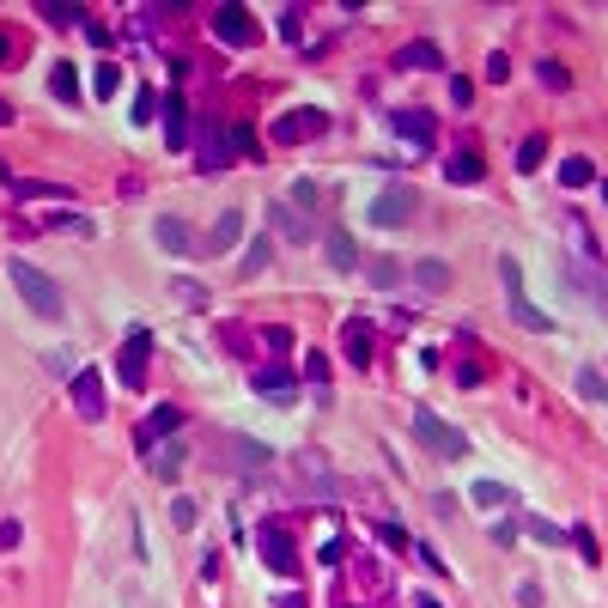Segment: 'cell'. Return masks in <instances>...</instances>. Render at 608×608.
<instances>
[{"instance_id": "obj_1", "label": "cell", "mask_w": 608, "mask_h": 608, "mask_svg": "<svg viewBox=\"0 0 608 608\" xmlns=\"http://www.w3.org/2000/svg\"><path fill=\"white\" fill-rule=\"evenodd\" d=\"M6 274H12V286H19V299L31 304V316H43V323H62V286L49 280L43 268H31V262H6Z\"/></svg>"}, {"instance_id": "obj_2", "label": "cell", "mask_w": 608, "mask_h": 608, "mask_svg": "<svg viewBox=\"0 0 608 608\" xmlns=\"http://www.w3.org/2000/svg\"><path fill=\"white\" fill-rule=\"evenodd\" d=\"M499 286H505V304L511 316H517V329H530V335H547L554 329V316H541L530 292H523V268H517V256H499Z\"/></svg>"}, {"instance_id": "obj_3", "label": "cell", "mask_w": 608, "mask_h": 608, "mask_svg": "<svg viewBox=\"0 0 608 608\" xmlns=\"http://www.w3.org/2000/svg\"><path fill=\"white\" fill-rule=\"evenodd\" d=\"M414 432L426 439V450H439L444 463H463V456H469V439H463L456 426H444L432 407H414Z\"/></svg>"}, {"instance_id": "obj_4", "label": "cell", "mask_w": 608, "mask_h": 608, "mask_svg": "<svg viewBox=\"0 0 608 608\" xmlns=\"http://www.w3.org/2000/svg\"><path fill=\"white\" fill-rule=\"evenodd\" d=\"M366 213H372V226L396 232V226H407V219L420 213V195H414V189H402V183H390V189H377V195H372V207H366Z\"/></svg>"}, {"instance_id": "obj_5", "label": "cell", "mask_w": 608, "mask_h": 608, "mask_svg": "<svg viewBox=\"0 0 608 608\" xmlns=\"http://www.w3.org/2000/svg\"><path fill=\"white\" fill-rule=\"evenodd\" d=\"M256 547H262V560H268V572H280V578H299V572H304L299 547H292V536H286L280 523H256Z\"/></svg>"}, {"instance_id": "obj_6", "label": "cell", "mask_w": 608, "mask_h": 608, "mask_svg": "<svg viewBox=\"0 0 608 608\" xmlns=\"http://www.w3.org/2000/svg\"><path fill=\"white\" fill-rule=\"evenodd\" d=\"M195 165H201L207 177H219V170L232 165V135H226V122H213V116L201 122V140H195Z\"/></svg>"}, {"instance_id": "obj_7", "label": "cell", "mask_w": 608, "mask_h": 608, "mask_svg": "<svg viewBox=\"0 0 608 608\" xmlns=\"http://www.w3.org/2000/svg\"><path fill=\"white\" fill-rule=\"evenodd\" d=\"M316 135H329V116L323 110H286L274 122V146H299V140H316Z\"/></svg>"}, {"instance_id": "obj_8", "label": "cell", "mask_w": 608, "mask_h": 608, "mask_svg": "<svg viewBox=\"0 0 608 608\" xmlns=\"http://www.w3.org/2000/svg\"><path fill=\"white\" fill-rule=\"evenodd\" d=\"M213 37L232 43V49H250V43H256V19H250L237 0H226V6H213Z\"/></svg>"}, {"instance_id": "obj_9", "label": "cell", "mask_w": 608, "mask_h": 608, "mask_svg": "<svg viewBox=\"0 0 608 608\" xmlns=\"http://www.w3.org/2000/svg\"><path fill=\"white\" fill-rule=\"evenodd\" d=\"M146 359H152V329H135V335L122 341V359H116V372H122V383H128V390H140V383H146Z\"/></svg>"}, {"instance_id": "obj_10", "label": "cell", "mask_w": 608, "mask_h": 608, "mask_svg": "<svg viewBox=\"0 0 608 608\" xmlns=\"http://www.w3.org/2000/svg\"><path fill=\"white\" fill-rule=\"evenodd\" d=\"M0 189L12 201H68L62 183H43V177H12V165H0Z\"/></svg>"}, {"instance_id": "obj_11", "label": "cell", "mask_w": 608, "mask_h": 608, "mask_svg": "<svg viewBox=\"0 0 608 608\" xmlns=\"http://www.w3.org/2000/svg\"><path fill=\"white\" fill-rule=\"evenodd\" d=\"M250 390H256V396H274V402H292L299 372H292V366H256V372H250Z\"/></svg>"}, {"instance_id": "obj_12", "label": "cell", "mask_w": 608, "mask_h": 608, "mask_svg": "<svg viewBox=\"0 0 608 608\" xmlns=\"http://www.w3.org/2000/svg\"><path fill=\"white\" fill-rule=\"evenodd\" d=\"M73 407H79V420H103V372H73Z\"/></svg>"}, {"instance_id": "obj_13", "label": "cell", "mask_w": 608, "mask_h": 608, "mask_svg": "<svg viewBox=\"0 0 608 608\" xmlns=\"http://www.w3.org/2000/svg\"><path fill=\"white\" fill-rule=\"evenodd\" d=\"M341 353H347V366H372V323L366 316L341 323Z\"/></svg>"}, {"instance_id": "obj_14", "label": "cell", "mask_w": 608, "mask_h": 608, "mask_svg": "<svg viewBox=\"0 0 608 608\" xmlns=\"http://www.w3.org/2000/svg\"><path fill=\"white\" fill-rule=\"evenodd\" d=\"M183 426V407L177 402H159L152 414H146V426H140V450H152V439H170Z\"/></svg>"}, {"instance_id": "obj_15", "label": "cell", "mask_w": 608, "mask_h": 608, "mask_svg": "<svg viewBox=\"0 0 608 608\" xmlns=\"http://www.w3.org/2000/svg\"><path fill=\"white\" fill-rule=\"evenodd\" d=\"M152 232H159V243H165L170 256H195V250H207L201 237L189 232V226H183V219H170V213H165V219H159V226H152Z\"/></svg>"}, {"instance_id": "obj_16", "label": "cell", "mask_w": 608, "mask_h": 608, "mask_svg": "<svg viewBox=\"0 0 608 608\" xmlns=\"http://www.w3.org/2000/svg\"><path fill=\"white\" fill-rule=\"evenodd\" d=\"M414 68H426V73H439V68H444V55H439V43H402V49H396V73H414Z\"/></svg>"}, {"instance_id": "obj_17", "label": "cell", "mask_w": 608, "mask_h": 608, "mask_svg": "<svg viewBox=\"0 0 608 608\" xmlns=\"http://www.w3.org/2000/svg\"><path fill=\"white\" fill-rule=\"evenodd\" d=\"M299 487H310V493H323V499H335L341 481L329 469H323V456H299Z\"/></svg>"}, {"instance_id": "obj_18", "label": "cell", "mask_w": 608, "mask_h": 608, "mask_svg": "<svg viewBox=\"0 0 608 608\" xmlns=\"http://www.w3.org/2000/svg\"><path fill=\"white\" fill-rule=\"evenodd\" d=\"M390 122H396V135H407L414 146H420V152L432 146V116H426V110H396Z\"/></svg>"}, {"instance_id": "obj_19", "label": "cell", "mask_w": 608, "mask_h": 608, "mask_svg": "<svg viewBox=\"0 0 608 608\" xmlns=\"http://www.w3.org/2000/svg\"><path fill=\"white\" fill-rule=\"evenodd\" d=\"M159 110H165V140H170V146H183V140H189V110H183V92H165Z\"/></svg>"}, {"instance_id": "obj_20", "label": "cell", "mask_w": 608, "mask_h": 608, "mask_svg": "<svg viewBox=\"0 0 608 608\" xmlns=\"http://www.w3.org/2000/svg\"><path fill=\"white\" fill-rule=\"evenodd\" d=\"M237 237H243V213L226 207V213H219V226H213V237H207V256H213V250H232Z\"/></svg>"}, {"instance_id": "obj_21", "label": "cell", "mask_w": 608, "mask_h": 608, "mask_svg": "<svg viewBox=\"0 0 608 608\" xmlns=\"http://www.w3.org/2000/svg\"><path fill=\"white\" fill-rule=\"evenodd\" d=\"M274 226H280V237H292V243H310V219H299L292 201H274Z\"/></svg>"}, {"instance_id": "obj_22", "label": "cell", "mask_w": 608, "mask_h": 608, "mask_svg": "<svg viewBox=\"0 0 608 608\" xmlns=\"http://www.w3.org/2000/svg\"><path fill=\"white\" fill-rule=\"evenodd\" d=\"M323 250H329V262H335L341 274L359 268V250H353V237H347V232H329V237H323Z\"/></svg>"}, {"instance_id": "obj_23", "label": "cell", "mask_w": 608, "mask_h": 608, "mask_svg": "<svg viewBox=\"0 0 608 608\" xmlns=\"http://www.w3.org/2000/svg\"><path fill=\"white\" fill-rule=\"evenodd\" d=\"M49 92L62 103H73L79 98V68H73V62H55V68H49Z\"/></svg>"}, {"instance_id": "obj_24", "label": "cell", "mask_w": 608, "mask_h": 608, "mask_svg": "<svg viewBox=\"0 0 608 608\" xmlns=\"http://www.w3.org/2000/svg\"><path fill=\"white\" fill-rule=\"evenodd\" d=\"M183 463H189V450H183V444H165V450H159L146 469L159 474V481H177V474H183Z\"/></svg>"}, {"instance_id": "obj_25", "label": "cell", "mask_w": 608, "mask_h": 608, "mask_svg": "<svg viewBox=\"0 0 608 608\" xmlns=\"http://www.w3.org/2000/svg\"><path fill=\"white\" fill-rule=\"evenodd\" d=\"M444 177H450V183H481L487 165H481V152H456V159L444 165Z\"/></svg>"}, {"instance_id": "obj_26", "label": "cell", "mask_w": 608, "mask_h": 608, "mask_svg": "<svg viewBox=\"0 0 608 608\" xmlns=\"http://www.w3.org/2000/svg\"><path fill=\"white\" fill-rule=\"evenodd\" d=\"M414 280H420L426 292H444V286H450V268H444L439 256H426V262H414Z\"/></svg>"}, {"instance_id": "obj_27", "label": "cell", "mask_w": 608, "mask_h": 608, "mask_svg": "<svg viewBox=\"0 0 608 608\" xmlns=\"http://www.w3.org/2000/svg\"><path fill=\"white\" fill-rule=\"evenodd\" d=\"M43 232H68V237H92V219H86V213H55V219H43Z\"/></svg>"}, {"instance_id": "obj_28", "label": "cell", "mask_w": 608, "mask_h": 608, "mask_svg": "<svg viewBox=\"0 0 608 608\" xmlns=\"http://www.w3.org/2000/svg\"><path fill=\"white\" fill-rule=\"evenodd\" d=\"M560 183H566V189H590V183H596V165H590V159H566V165H560Z\"/></svg>"}, {"instance_id": "obj_29", "label": "cell", "mask_w": 608, "mask_h": 608, "mask_svg": "<svg viewBox=\"0 0 608 608\" xmlns=\"http://www.w3.org/2000/svg\"><path fill=\"white\" fill-rule=\"evenodd\" d=\"M92 92H98V98L110 103V98H116V92H122V68H116V62H103V68L92 73Z\"/></svg>"}, {"instance_id": "obj_30", "label": "cell", "mask_w": 608, "mask_h": 608, "mask_svg": "<svg viewBox=\"0 0 608 608\" xmlns=\"http://www.w3.org/2000/svg\"><path fill=\"white\" fill-rule=\"evenodd\" d=\"M541 159H547V135H530L523 146H517V170H536Z\"/></svg>"}, {"instance_id": "obj_31", "label": "cell", "mask_w": 608, "mask_h": 608, "mask_svg": "<svg viewBox=\"0 0 608 608\" xmlns=\"http://www.w3.org/2000/svg\"><path fill=\"white\" fill-rule=\"evenodd\" d=\"M469 499H474V505H487V511H493V505H511V493L499 487V481H474V493H469Z\"/></svg>"}, {"instance_id": "obj_32", "label": "cell", "mask_w": 608, "mask_h": 608, "mask_svg": "<svg viewBox=\"0 0 608 608\" xmlns=\"http://www.w3.org/2000/svg\"><path fill=\"white\" fill-rule=\"evenodd\" d=\"M268 256H274V243H268V237H256V243L243 250V274H262V268H268Z\"/></svg>"}, {"instance_id": "obj_33", "label": "cell", "mask_w": 608, "mask_h": 608, "mask_svg": "<svg viewBox=\"0 0 608 608\" xmlns=\"http://www.w3.org/2000/svg\"><path fill=\"white\" fill-rule=\"evenodd\" d=\"M304 377H310L316 396H323V390H329V359H323V353H304Z\"/></svg>"}, {"instance_id": "obj_34", "label": "cell", "mask_w": 608, "mask_h": 608, "mask_svg": "<svg viewBox=\"0 0 608 608\" xmlns=\"http://www.w3.org/2000/svg\"><path fill=\"white\" fill-rule=\"evenodd\" d=\"M572 547L590 560V566H596V530H590V523H572Z\"/></svg>"}, {"instance_id": "obj_35", "label": "cell", "mask_w": 608, "mask_h": 608, "mask_svg": "<svg viewBox=\"0 0 608 608\" xmlns=\"http://www.w3.org/2000/svg\"><path fill=\"white\" fill-rule=\"evenodd\" d=\"M366 274H372V286H396V280H402V268H396L390 256H377V262H372Z\"/></svg>"}, {"instance_id": "obj_36", "label": "cell", "mask_w": 608, "mask_h": 608, "mask_svg": "<svg viewBox=\"0 0 608 608\" xmlns=\"http://www.w3.org/2000/svg\"><path fill=\"white\" fill-rule=\"evenodd\" d=\"M541 86H554V92H566V86H572V73H566V68H560V62H541Z\"/></svg>"}, {"instance_id": "obj_37", "label": "cell", "mask_w": 608, "mask_h": 608, "mask_svg": "<svg viewBox=\"0 0 608 608\" xmlns=\"http://www.w3.org/2000/svg\"><path fill=\"white\" fill-rule=\"evenodd\" d=\"M578 396H596V402H603V396H608V377L603 372H578Z\"/></svg>"}, {"instance_id": "obj_38", "label": "cell", "mask_w": 608, "mask_h": 608, "mask_svg": "<svg viewBox=\"0 0 608 608\" xmlns=\"http://www.w3.org/2000/svg\"><path fill=\"white\" fill-rule=\"evenodd\" d=\"M280 37H286V43H299V37H304V12H299V6L280 12Z\"/></svg>"}, {"instance_id": "obj_39", "label": "cell", "mask_w": 608, "mask_h": 608, "mask_svg": "<svg viewBox=\"0 0 608 608\" xmlns=\"http://www.w3.org/2000/svg\"><path fill=\"white\" fill-rule=\"evenodd\" d=\"M262 341H268L274 353H292V329H286V323H268V329H262Z\"/></svg>"}, {"instance_id": "obj_40", "label": "cell", "mask_w": 608, "mask_h": 608, "mask_svg": "<svg viewBox=\"0 0 608 608\" xmlns=\"http://www.w3.org/2000/svg\"><path fill=\"white\" fill-rule=\"evenodd\" d=\"M170 523H177V530H195V505H189V499H170Z\"/></svg>"}, {"instance_id": "obj_41", "label": "cell", "mask_w": 608, "mask_h": 608, "mask_svg": "<svg viewBox=\"0 0 608 608\" xmlns=\"http://www.w3.org/2000/svg\"><path fill=\"white\" fill-rule=\"evenodd\" d=\"M523 530H530V536H536V541H560V530H554L547 517H523Z\"/></svg>"}, {"instance_id": "obj_42", "label": "cell", "mask_w": 608, "mask_h": 608, "mask_svg": "<svg viewBox=\"0 0 608 608\" xmlns=\"http://www.w3.org/2000/svg\"><path fill=\"white\" fill-rule=\"evenodd\" d=\"M377 536H383V547H396V554L407 547V530H396V523H377Z\"/></svg>"}, {"instance_id": "obj_43", "label": "cell", "mask_w": 608, "mask_h": 608, "mask_svg": "<svg viewBox=\"0 0 608 608\" xmlns=\"http://www.w3.org/2000/svg\"><path fill=\"white\" fill-rule=\"evenodd\" d=\"M226 135H232V152H256V135L250 128H226Z\"/></svg>"}, {"instance_id": "obj_44", "label": "cell", "mask_w": 608, "mask_h": 608, "mask_svg": "<svg viewBox=\"0 0 608 608\" xmlns=\"http://www.w3.org/2000/svg\"><path fill=\"white\" fill-rule=\"evenodd\" d=\"M505 73H511V62H505V55H487V79H493V86H499Z\"/></svg>"}, {"instance_id": "obj_45", "label": "cell", "mask_w": 608, "mask_h": 608, "mask_svg": "<svg viewBox=\"0 0 608 608\" xmlns=\"http://www.w3.org/2000/svg\"><path fill=\"white\" fill-rule=\"evenodd\" d=\"M135 122H152V92H135Z\"/></svg>"}, {"instance_id": "obj_46", "label": "cell", "mask_w": 608, "mask_h": 608, "mask_svg": "<svg viewBox=\"0 0 608 608\" xmlns=\"http://www.w3.org/2000/svg\"><path fill=\"white\" fill-rule=\"evenodd\" d=\"M292 207H304V213H310V207H316V189H310V183H299V189H292Z\"/></svg>"}, {"instance_id": "obj_47", "label": "cell", "mask_w": 608, "mask_h": 608, "mask_svg": "<svg viewBox=\"0 0 608 608\" xmlns=\"http://www.w3.org/2000/svg\"><path fill=\"white\" fill-rule=\"evenodd\" d=\"M86 37H92L98 49H110V43H116V31H110V25H86Z\"/></svg>"}, {"instance_id": "obj_48", "label": "cell", "mask_w": 608, "mask_h": 608, "mask_svg": "<svg viewBox=\"0 0 608 608\" xmlns=\"http://www.w3.org/2000/svg\"><path fill=\"white\" fill-rule=\"evenodd\" d=\"M19 536H25L19 523H0V547H19Z\"/></svg>"}, {"instance_id": "obj_49", "label": "cell", "mask_w": 608, "mask_h": 608, "mask_svg": "<svg viewBox=\"0 0 608 608\" xmlns=\"http://www.w3.org/2000/svg\"><path fill=\"white\" fill-rule=\"evenodd\" d=\"M414 608H444L439 596H426V590H420V596H414Z\"/></svg>"}, {"instance_id": "obj_50", "label": "cell", "mask_w": 608, "mask_h": 608, "mask_svg": "<svg viewBox=\"0 0 608 608\" xmlns=\"http://www.w3.org/2000/svg\"><path fill=\"white\" fill-rule=\"evenodd\" d=\"M6 62H12V43H6V31H0V68H6Z\"/></svg>"}, {"instance_id": "obj_51", "label": "cell", "mask_w": 608, "mask_h": 608, "mask_svg": "<svg viewBox=\"0 0 608 608\" xmlns=\"http://www.w3.org/2000/svg\"><path fill=\"white\" fill-rule=\"evenodd\" d=\"M274 608H304V596H280V603H274Z\"/></svg>"}, {"instance_id": "obj_52", "label": "cell", "mask_w": 608, "mask_h": 608, "mask_svg": "<svg viewBox=\"0 0 608 608\" xmlns=\"http://www.w3.org/2000/svg\"><path fill=\"white\" fill-rule=\"evenodd\" d=\"M6 122H12V103H0V128H6Z\"/></svg>"}, {"instance_id": "obj_53", "label": "cell", "mask_w": 608, "mask_h": 608, "mask_svg": "<svg viewBox=\"0 0 608 608\" xmlns=\"http://www.w3.org/2000/svg\"><path fill=\"white\" fill-rule=\"evenodd\" d=\"M341 608H359V603H341Z\"/></svg>"}]
</instances>
